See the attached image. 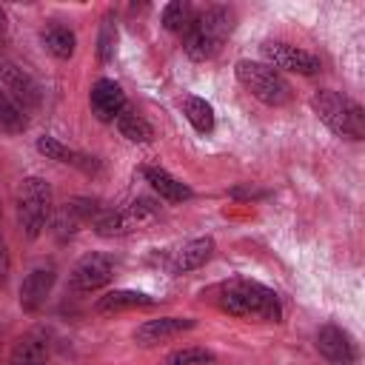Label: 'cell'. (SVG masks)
<instances>
[{
	"label": "cell",
	"instance_id": "cell-6",
	"mask_svg": "<svg viewBox=\"0 0 365 365\" xmlns=\"http://www.w3.org/2000/svg\"><path fill=\"white\" fill-rule=\"evenodd\" d=\"M259 54L268 60L271 68H285V71H297V74H317L319 71V57L305 51V48H297L291 43L268 40L259 46Z\"/></svg>",
	"mask_w": 365,
	"mask_h": 365
},
{
	"label": "cell",
	"instance_id": "cell-4",
	"mask_svg": "<svg viewBox=\"0 0 365 365\" xmlns=\"http://www.w3.org/2000/svg\"><path fill=\"white\" fill-rule=\"evenodd\" d=\"M51 188L40 177H26L17 188V225L20 231L34 240L51 220Z\"/></svg>",
	"mask_w": 365,
	"mask_h": 365
},
{
	"label": "cell",
	"instance_id": "cell-2",
	"mask_svg": "<svg viewBox=\"0 0 365 365\" xmlns=\"http://www.w3.org/2000/svg\"><path fill=\"white\" fill-rule=\"evenodd\" d=\"M231 29H234V11L225 6H211L202 14H194L191 26L182 34V48L191 60H211L222 48Z\"/></svg>",
	"mask_w": 365,
	"mask_h": 365
},
{
	"label": "cell",
	"instance_id": "cell-22",
	"mask_svg": "<svg viewBox=\"0 0 365 365\" xmlns=\"http://www.w3.org/2000/svg\"><path fill=\"white\" fill-rule=\"evenodd\" d=\"M37 151L46 154L48 160H57V163H74V165H77V154H74L68 145H63L60 140H54V137H40V140H37Z\"/></svg>",
	"mask_w": 365,
	"mask_h": 365
},
{
	"label": "cell",
	"instance_id": "cell-17",
	"mask_svg": "<svg viewBox=\"0 0 365 365\" xmlns=\"http://www.w3.org/2000/svg\"><path fill=\"white\" fill-rule=\"evenodd\" d=\"M114 123H117V131H120L128 143H151V140H154L151 123H148L145 117H140L137 111H131V108H123Z\"/></svg>",
	"mask_w": 365,
	"mask_h": 365
},
{
	"label": "cell",
	"instance_id": "cell-13",
	"mask_svg": "<svg viewBox=\"0 0 365 365\" xmlns=\"http://www.w3.org/2000/svg\"><path fill=\"white\" fill-rule=\"evenodd\" d=\"M51 285H54V268L51 265L29 271L26 279L20 282V305H23V311H37L46 302Z\"/></svg>",
	"mask_w": 365,
	"mask_h": 365
},
{
	"label": "cell",
	"instance_id": "cell-8",
	"mask_svg": "<svg viewBox=\"0 0 365 365\" xmlns=\"http://www.w3.org/2000/svg\"><path fill=\"white\" fill-rule=\"evenodd\" d=\"M0 83L3 91H11L14 106L20 111H34L40 106V86L31 80V74L26 68H20L11 60H0Z\"/></svg>",
	"mask_w": 365,
	"mask_h": 365
},
{
	"label": "cell",
	"instance_id": "cell-1",
	"mask_svg": "<svg viewBox=\"0 0 365 365\" xmlns=\"http://www.w3.org/2000/svg\"><path fill=\"white\" fill-rule=\"evenodd\" d=\"M217 305L242 319H265V322H279L282 308L279 299L271 288L254 282V279H228L217 288Z\"/></svg>",
	"mask_w": 365,
	"mask_h": 365
},
{
	"label": "cell",
	"instance_id": "cell-23",
	"mask_svg": "<svg viewBox=\"0 0 365 365\" xmlns=\"http://www.w3.org/2000/svg\"><path fill=\"white\" fill-rule=\"evenodd\" d=\"M114 46H117V26L111 17H106L100 26V40H97V54L103 63H108L114 57Z\"/></svg>",
	"mask_w": 365,
	"mask_h": 365
},
{
	"label": "cell",
	"instance_id": "cell-24",
	"mask_svg": "<svg viewBox=\"0 0 365 365\" xmlns=\"http://www.w3.org/2000/svg\"><path fill=\"white\" fill-rule=\"evenodd\" d=\"M80 220H83V217L77 214V208H74L71 202H66V208H60V211H57V217H54V231H57V237H60V240L71 237V234L77 231Z\"/></svg>",
	"mask_w": 365,
	"mask_h": 365
},
{
	"label": "cell",
	"instance_id": "cell-3",
	"mask_svg": "<svg viewBox=\"0 0 365 365\" xmlns=\"http://www.w3.org/2000/svg\"><path fill=\"white\" fill-rule=\"evenodd\" d=\"M311 106H314L317 117H319L336 137L359 140V137L365 134V114H362V108H359L354 100H348V97L331 91V88H322V91H317V94L311 97Z\"/></svg>",
	"mask_w": 365,
	"mask_h": 365
},
{
	"label": "cell",
	"instance_id": "cell-25",
	"mask_svg": "<svg viewBox=\"0 0 365 365\" xmlns=\"http://www.w3.org/2000/svg\"><path fill=\"white\" fill-rule=\"evenodd\" d=\"M208 362H214V354L202 348H182L165 359V365H208Z\"/></svg>",
	"mask_w": 365,
	"mask_h": 365
},
{
	"label": "cell",
	"instance_id": "cell-26",
	"mask_svg": "<svg viewBox=\"0 0 365 365\" xmlns=\"http://www.w3.org/2000/svg\"><path fill=\"white\" fill-rule=\"evenodd\" d=\"M3 31H6V11L0 9V37H3Z\"/></svg>",
	"mask_w": 365,
	"mask_h": 365
},
{
	"label": "cell",
	"instance_id": "cell-15",
	"mask_svg": "<svg viewBox=\"0 0 365 365\" xmlns=\"http://www.w3.org/2000/svg\"><path fill=\"white\" fill-rule=\"evenodd\" d=\"M46 354H48L46 336L43 334H29L14 345V351L9 356V365H43Z\"/></svg>",
	"mask_w": 365,
	"mask_h": 365
},
{
	"label": "cell",
	"instance_id": "cell-21",
	"mask_svg": "<svg viewBox=\"0 0 365 365\" xmlns=\"http://www.w3.org/2000/svg\"><path fill=\"white\" fill-rule=\"evenodd\" d=\"M0 128H6V131H23L26 128V117H23V111L14 106V100L3 91V86H0Z\"/></svg>",
	"mask_w": 365,
	"mask_h": 365
},
{
	"label": "cell",
	"instance_id": "cell-20",
	"mask_svg": "<svg viewBox=\"0 0 365 365\" xmlns=\"http://www.w3.org/2000/svg\"><path fill=\"white\" fill-rule=\"evenodd\" d=\"M191 20H194V9H191L185 0H174V3H168V6L163 9V26H165L168 31L185 34V29L191 26Z\"/></svg>",
	"mask_w": 365,
	"mask_h": 365
},
{
	"label": "cell",
	"instance_id": "cell-7",
	"mask_svg": "<svg viewBox=\"0 0 365 365\" xmlns=\"http://www.w3.org/2000/svg\"><path fill=\"white\" fill-rule=\"evenodd\" d=\"M111 277H114V262H111V257L91 251V254H86V257L77 259V265L71 268L68 282H71L74 291H97V288L108 285Z\"/></svg>",
	"mask_w": 365,
	"mask_h": 365
},
{
	"label": "cell",
	"instance_id": "cell-9",
	"mask_svg": "<svg viewBox=\"0 0 365 365\" xmlns=\"http://www.w3.org/2000/svg\"><path fill=\"white\" fill-rule=\"evenodd\" d=\"M88 103H91V111L100 123H114L120 117V111L125 108V94L114 80H97L91 86Z\"/></svg>",
	"mask_w": 365,
	"mask_h": 365
},
{
	"label": "cell",
	"instance_id": "cell-10",
	"mask_svg": "<svg viewBox=\"0 0 365 365\" xmlns=\"http://www.w3.org/2000/svg\"><path fill=\"white\" fill-rule=\"evenodd\" d=\"M317 351L336 365H351L356 359V348L348 336V331L336 328V325H322L317 334Z\"/></svg>",
	"mask_w": 365,
	"mask_h": 365
},
{
	"label": "cell",
	"instance_id": "cell-5",
	"mask_svg": "<svg viewBox=\"0 0 365 365\" xmlns=\"http://www.w3.org/2000/svg\"><path fill=\"white\" fill-rule=\"evenodd\" d=\"M237 80L265 106H285L291 100V86L288 80L271 68L268 63H257V60H240L237 63Z\"/></svg>",
	"mask_w": 365,
	"mask_h": 365
},
{
	"label": "cell",
	"instance_id": "cell-12",
	"mask_svg": "<svg viewBox=\"0 0 365 365\" xmlns=\"http://www.w3.org/2000/svg\"><path fill=\"white\" fill-rule=\"evenodd\" d=\"M214 254V240L211 237H197V240H188L185 245H180L171 259H168V271L171 274H185V271H194L200 265H205Z\"/></svg>",
	"mask_w": 365,
	"mask_h": 365
},
{
	"label": "cell",
	"instance_id": "cell-14",
	"mask_svg": "<svg viewBox=\"0 0 365 365\" xmlns=\"http://www.w3.org/2000/svg\"><path fill=\"white\" fill-rule=\"evenodd\" d=\"M143 174H145V180L151 182V188H154L163 200H168V202H182V200H188V197H191V188H188V185H182L180 180H174L165 168L148 165Z\"/></svg>",
	"mask_w": 365,
	"mask_h": 365
},
{
	"label": "cell",
	"instance_id": "cell-18",
	"mask_svg": "<svg viewBox=\"0 0 365 365\" xmlns=\"http://www.w3.org/2000/svg\"><path fill=\"white\" fill-rule=\"evenodd\" d=\"M40 40H43L46 51H48L51 57H57V60H68V57L74 54V46H77L74 31L66 29V26H48V29H43Z\"/></svg>",
	"mask_w": 365,
	"mask_h": 365
},
{
	"label": "cell",
	"instance_id": "cell-16",
	"mask_svg": "<svg viewBox=\"0 0 365 365\" xmlns=\"http://www.w3.org/2000/svg\"><path fill=\"white\" fill-rule=\"evenodd\" d=\"M148 305H154V299L148 294H140V291H108L106 297L97 299V311L100 314H117V311L148 308Z\"/></svg>",
	"mask_w": 365,
	"mask_h": 365
},
{
	"label": "cell",
	"instance_id": "cell-11",
	"mask_svg": "<svg viewBox=\"0 0 365 365\" xmlns=\"http://www.w3.org/2000/svg\"><path fill=\"white\" fill-rule=\"evenodd\" d=\"M191 328H194V319H188V317H160V319L143 322L134 331V339H137V345L148 348V345H160V342H165L182 331H191Z\"/></svg>",
	"mask_w": 365,
	"mask_h": 365
},
{
	"label": "cell",
	"instance_id": "cell-28",
	"mask_svg": "<svg viewBox=\"0 0 365 365\" xmlns=\"http://www.w3.org/2000/svg\"><path fill=\"white\" fill-rule=\"evenodd\" d=\"M43 365H46V362H43Z\"/></svg>",
	"mask_w": 365,
	"mask_h": 365
},
{
	"label": "cell",
	"instance_id": "cell-27",
	"mask_svg": "<svg viewBox=\"0 0 365 365\" xmlns=\"http://www.w3.org/2000/svg\"><path fill=\"white\" fill-rule=\"evenodd\" d=\"M0 254H3V245H0Z\"/></svg>",
	"mask_w": 365,
	"mask_h": 365
},
{
	"label": "cell",
	"instance_id": "cell-19",
	"mask_svg": "<svg viewBox=\"0 0 365 365\" xmlns=\"http://www.w3.org/2000/svg\"><path fill=\"white\" fill-rule=\"evenodd\" d=\"M182 111H185V117H188V123L200 131V134H208V131H214V108L202 100V97H185L182 100Z\"/></svg>",
	"mask_w": 365,
	"mask_h": 365
}]
</instances>
